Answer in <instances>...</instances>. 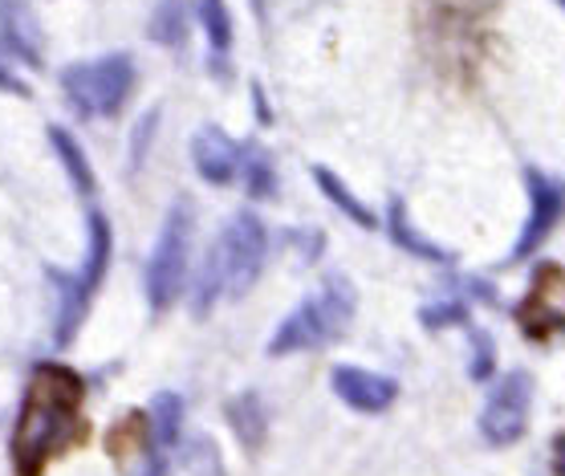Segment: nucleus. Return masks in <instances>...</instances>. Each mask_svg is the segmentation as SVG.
<instances>
[{"label":"nucleus","instance_id":"1","mask_svg":"<svg viewBox=\"0 0 565 476\" xmlns=\"http://www.w3.org/2000/svg\"><path fill=\"white\" fill-rule=\"evenodd\" d=\"M82 400H86V383L82 374L62 367V362H45L33 371L25 387V403L13 427V468L21 476H41L53 456L74 448L86 440V420H82Z\"/></svg>","mask_w":565,"mask_h":476},{"label":"nucleus","instance_id":"2","mask_svg":"<svg viewBox=\"0 0 565 476\" xmlns=\"http://www.w3.org/2000/svg\"><path fill=\"white\" fill-rule=\"evenodd\" d=\"M269 261V229L257 212H236L216 236V245L207 248L204 269L195 277L192 289V314L204 318L216 306V297H245L257 285L260 269Z\"/></svg>","mask_w":565,"mask_h":476},{"label":"nucleus","instance_id":"3","mask_svg":"<svg viewBox=\"0 0 565 476\" xmlns=\"http://www.w3.org/2000/svg\"><path fill=\"white\" fill-rule=\"evenodd\" d=\"M354 318V285L347 277H330L318 294H309L301 306L285 318L269 338V355L273 359H285V355H297V350H313L326 347L330 338H338Z\"/></svg>","mask_w":565,"mask_h":476},{"label":"nucleus","instance_id":"4","mask_svg":"<svg viewBox=\"0 0 565 476\" xmlns=\"http://www.w3.org/2000/svg\"><path fill=\"white\" fill-rule=\"evenodd\" d=\"M135 57L130 53H106L94 62H74L62 70V91L82 118H110L127 106L135 91Z\"/></svg>","mask_w":565,"mask_h":476},{"label":"nucleus","instance_id":"5","mask_svg":"<svg viewBox=\"0 0 565 476\" xmlns=\"http://www.w3.org/2000/svg\"><path fill=\"white\" fill-rule=\"evenodd\" d=\"M192 229H195V208L188 195H180V200L168 208L163 232H159L151 257H147V273H142L147 297H151L154 309H168L171 302L183 294L188 257H192Z\"/></svg>","mask_w":565,"mask_h":476},{"label":"nucleus","instance_id":"6","mask_svg":"<svg viewBox=\"0 0 565 476\" xmlns=\"http://www.w3.org/2000/svg\"><path fill=\"white\" fill-rule=\"evenodd\" d=\"M110 253H115L110 220L94 208V212H90V248H86V265H82L74 277L53 273V277H57V285H62V309H57V347H65V342L77 335V322L86 318V306H90L94 289L103 285L106 269H110Z\"/></svg>","mask_w":565,"mask_h":476},{"label":"nucleus","instance_id":"7","mask_svg":"<svg viewBox=\"0 0 565 476\" xmlns=\"http://www.w3.org/2000/svg\"><path fill=\"white\" fill-rule=\"evenodd\" d=\"M529 408H533V379L529 371H509L492 383L484 412H480V436L504 448L516 444L529 427Z\"/></svg>","mask_w":565,"mask_h":476},{"label":"nucleus","instance_id":"8","mask_svg":"<svg viewBox=\"0 0 565 476\" xmlns=\"http://www.w3.org/2000/svg\"><path fill=\"white\" fill-rule=\"evenodd\" d=\"M525 188H529V220L521 236H516L513 245V261H525L529 253H537L545 241H550V232L557 229V220L565 216V183L550 180L545 171H525Z\"/></svg>","mask_w":565,"mask_h":476},{"label":"nucleus","instance_id":"9","mask_svg":"<svg viewBox=\"0 0 565 476\" xmlns=\"http://www.w3.org/2000/svg\"><path fill=\"white\" fill-rule=\"evenodd\" d=\"M516 322L529 338H550L565 330V273L557 265H541L537 282L516 309Z\"/></svg>","mask_w":565,"mask_h":476},{"label":"nucleus","instance_id":"10","mask_svg":"<svg viewBox=\"0 0 565 476\" xmlns=\"http://www.w3.org/2000/svg\"><path fill=\"white\" fill-rule=\"evenodd\" d=\"M106 448H110V456L118 461L122 476H163V473H168L163 456L154 452L159 444H154L151 420H147L142 412H130L127 420L110 432Z\"/></svg>","mask_w":565,"mask_h":476},{"label":"nucleus","instance_id":"11","mask_svg":"<svg viewBox=\"0 0 565 476\" xmlns=\"http://www.w3.org/2000/svg\"><path fill=\"white\" fill-rule=\"evenodd\" d=\"M192 163L200 171V180L216 183H236L241 180V163H245V142L228 139L220 127H200L192 139Z\"/></svg>","mask_w":565,"mask_h":476},{"label":"nucleus","instance_id":"12","mask_svg":"<svg viewBox=\"0 0 565 476\" xmlns=\"http://www.w3.org/2000/svg\"><path fill=\"white\" fill-rule=\"evenodd\" d=\"M330 383H334L338 400L350 403L354 412H366V415L386 412V408L398 400V383H395V379H386V374H374V371H362V367H334Z\"/></svg>","mask_w":565,"mask_h":476},{"label":"nucleus","instance_id":"13","mask_svg":"<svg viewBox=\"0 0 565 476\" xmlns=\"http://www.w3.org/2000/svg\"><path fill=\"white\" fill-rule=\"evenodd\" d=\"M0 25L9 33L13 53H21V57L33 65L41 62V25L25 0H0Z\"/></svg>","mask_w":565,"mask_h":476},{"label":"nucleus","instance_id":"14","mask_svg":"<svg viewBox=\"0 0 565 476\" xmlns=\"http://www.w3.org/2000/svg\"><path fill=\"white\" fill-rule=\"evenodd\" d=\"M228 424L248 452H257L269 436V408L257 391H241L236 400H228Z\"/></svg>","mask_w":565,"mask_h":476},{"label":"nucleus","instance_id":"15","mask_svg":"<svg viewBox=\"0 0 565 476\" xmlns=\"http://www.w3.org/2000/svg\"><path fill=\"white\" fill-rule=\"evenodd\" d=\"M386 229H391V236H395L398 248H407L412 257H424V261H451L448 248H439L436 241H427L424 232L415 229L412 220H407V204L403 200H391V208H386Z\"/></svg>","mask_w":565,"mask_h":476},{"label":"nucleus","instance_id":"16","mask_svg":"<svg viewBox=\"0 0 565 476\" xmlns=\"http://www.w3.org/2000/svg\"><path fill=\"white\" fill-rule=\"evenodd\" d=\"M241 183L253 200H269L277 195V168H273V155L260 142H245V163H241Z\"/></svg>","mask_w":565,"mask_h":476},{"label":"nucleus","instance_id":"17","mask_svg":"<svg viewBox=\"0 0 565 476\" xmlns=\"http://www.w3.org/2000/svg\"><path fill=\"white\" fill-rule=\"evenodd\" d=\"M313 180H318V188H321V192L330 195V204H338V208H342V212H347V216L354 220V224H362V229H374V224H379V220H374V212H371V208L362 204L359 195L350 192L347 183L338 180V176H334V171H330V168H313Z\"/></svg>","mask_w":565,"mask_h":476},{"label":"nucleus","instance_id":"18","mask_svg":"<svg viewBox=\"0 0 565 476\" xmlns=\"http://www.w3.org/2000/svg\"><path fill=\"white\" fill-rule=\"evenodd\" d=\"M151 432H154V444L159 448H171L175 440H180V420H183V400L180 395H171V391H163V395H154L151 403Z\"/></svg>","mask_w":565,"mask_h":476},{"label":"nucleus","instance_id":"19","mask_svg":"<svg viewBox=\"0 0 565 476\" xmlns=\"http://www.w3.org/2000/svg\"><path fill=\"white\" fill-rule=\"evenodd\" d=\"M50 142L57 147V155L65 159V171H70V180H74V188L82 195H94V171L90 163H86V151L77 147L70 135H65L62 127H50Z\"/></svg>","mask_w":565,"mask_h":476},{"label":"nucleus","instance_id":"20","mask_svg":"<svg viewBox=\"0 0 565 476\" xmlns=\"http://www.w3.org/2000/svg\"><path fill=\"white\" fill-rule=\"evenodd\" d=\"M151 38L159 41V45H183L188 41V13H183L180 0H163L159 9H154L151 17Z\"/></svg>","mask_w":565,"mask_h":476},{"label":"nucleus","instance_id":"21","mask_svg":"<svg viewBox=\"0 0 565 476\" xmlns=\"http://www.w3.org/2000/svg\"><path fill=\"white\" fill-rule=\"evenodd\" d=\"M200 21L207 29V41H212V50L224 53L232 45V13L224 0H200Z\"/></svg>","mask_w":565,"mask_h":476},{"label":"nucleus","instance_id":"22","mask_svg":"<svg viewBox=\"0 0 565 476\" xmlns=\"http://www.w3.org/2000/svg\"><path fill=\"white\" fill-rule=\"evenodd\" d=\"M183 464H188V473H192V476H224L220 452L207 436L188 440V448H183Z\"/></svg>","mask_w":565,"mask_h":476},{"label":"nucleus","instance_id":"23","mask_svg":"<svg viewBox=\"0 0 565 476\" xmlns=\"http://www.w3.org/2000/svg\"><path fill=\"white\" fill-rule=\"evenodd\" d=\"M419 318H424V326H431V330H439V326H463L468 322V306L456 302V297H444L436 306L419 309Z\"/></svg>","mask_w":565,"mask_h":476},{"label":"nucleus","instance_id":"24","mask_svg":"<svg viewBox=\"0 0 565 476\" xmlns=\"http://www.w3.org/2000/svg\"><path fill=\"white\" fill-rule=\"evenodd\" d=\"M468 335H472V342H476L472 379H489V371H492V342H489V335H480V330H472V326H468Z\"/></svg>","mask_w":565,"mask_h":476},{"label":"nucleus","instance_id":"25","mask_svg":"<svg viewBox=\"0 0 565 476\" xmlns=\"http://www.w3.org/2000/svg\"><path fill=\"white\" fill-rule=\"evenodd\" d=\"M553 468H557V476H565V436L553 440Z\"/></svg>","mask_w":565,"mask_h":476},{"label":"nucleus","instance_id":"26","mask_svg":"<svg viewBox=\"0 0 565 476\" xmlns=\"http://www.w3.org/2000/svg\"><path fill=\"white\" fill-rule=\"evenodd\" d=\"M557 4H562V9H565V0H557Z\"/></svg>","mask_w":565,"mask_h":476}]
</instances>
